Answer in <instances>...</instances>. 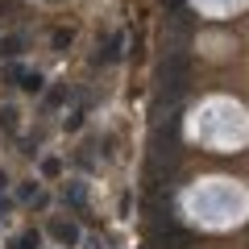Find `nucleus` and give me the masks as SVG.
Returning a JSON list of instances; mask_svg holds the SVG:
<instances>
[{
	"instance_id": "obj_5",
	"label": "nucleus",
	"mask_w": 249,
	"mask_h": 249,
	"mask_svg": "<svg viewBox=\"0 0 249 249\" xmlns=\"http://www.w3.org/2000/svg\"><path fill=\"white\" fill-rule=\"evenodd\" d=\"M67 199H71V204H75V208H83V187H79V183H75V187H71V191H67Z\"/></svg>"
},
{
	"instance_id": "obj_4",
	"label": "nucleus",
	"mask_w": 249,
	"mask_h": 249,
	"mask_svg": "<svg viewBox=\"0 0 249 249\" xmlns=\"http://www.w3.org/2000/svg\"><path fill=\"white\" fill-rule=\"evenodd\" d=\"M13 249H37V232H25V237H21Z\"/></svg>"
},
{
	"instance_id": "obj_2",
	"label": "nucleus",
	"mask_w": 249,
	"mask_h": 249,
	"mask_svg": "<svg viewBox=\"0 0 249 249\" xmlns=\"http://www.w3.org/2000/svg\"><path fill=\"white\" fill-rule=\"evenodd\" d=\"M50 232H54L58 241H75V237H79V232H75L71 224H50Z\"/></svg>"
},
{
	"instance_id": "obj_3",
	"label": "nucleus",
	"mask_w": 249,
	"mask_h": 249,
	"mask_svg": "<svg viewBox=\"0 0 249 249\" xmlns=\"http://www.w3.org/2000/svg\"><path fill=\"white\" fill-rule=\"evenodd\" d=\"M21 88H29V91H37V88H42V75H21Z\"/></svg>"
},
{
	"instance_id": "obj_1",
	"label": "nucleus",
	"mask_w": 249,
	"mask_h": 249,
	"mask_svg": "<svg viewBox=\"0 0 249 249\" xmlns=\"http://www.w3.org/2000/svg\"><path fill=\"white\" fill-rule=\"evenodd\" d=\"M183 91H187V58L175 50L166 62H162V75H158V96H162V100H178Z\"/></svg>"
}]
</instances>
